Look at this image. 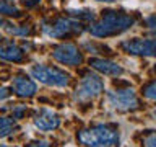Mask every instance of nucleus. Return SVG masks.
<instances>
[{
    "label": "nucleus",
    "instance_id": "20e7f679",
    "mask_svg": "<svg viewBox=\"0 0 156 147\" xmlns=\"http://www.w3.org/2000/svg\"><path fill=\"white\" fill-rule=\"evenodd\" d=\"M102 90H104L102 78L99 75H96V74H86L81 78V82L78 83L75 96L80 101H86V100H91V98L98 96Z\"/></svg>",
    "mask_w": 156,
    "mask_h": 147
},
{
    "label": "nucleus",
    "instance_id": "aec40b11",
    "mask_svg": "<svg viewBox=\"0 0 156 147\" xmlns=\"http://www.w3.org/2000/svg\"><path fill=\"white\" fill-rule=\"evenodd\" d=\"M8 96H10V90L5 88V87H2L0 88V100H5V98H8Z\"/></svg>",
    "mask_w": 156,
    "mask_h": 147
},
{
    "label": "nucleus",
    "instance_id": "4468645a",
    "mask_svg": "<svg viewBox=\"0 0 156 147\" xmlns=\"http://www.w3.org/2000/svg\"><path fill=\"white\" fill-rule=\"evenodd\" d=\"M0 13L2 15H15V17H18L20 15V10L16 7H13V5H8L5 2H0Z\"/></svg>",
    "mask_w": 156,
    "mask_h": 147
},
{
    "label": "nucleus",
    "instance_id": "ddd939ff",
    "mask_svg": "<svg viewBox=\"0 0 156 147\" xmlns=\"http://www.w3.org/2000/svg\"><path fill=\"white\" fill-rule=\"evenodd\" d=\"M3 29L10 34H16V36H24V34L29 33V28H26V26L24 28H16L15 24H10V23H5Z\"/></svg>",
    "mask_w": 156,
    "mask_h": 147
},
{
    "label": "nucleus",
    "instance_id": "f257e3e1",
    "mask_svg": "<svg viewBox=\"0 0 156 147\" xmlns=\"http://www.w3.org/2000/svg\"><path fill=\"white\" fill-rule=\"evenodd\" d=\"M135 24V18L122 12H104L99 21L93 23L90 26V33L96 38H107L120 34L130 29Z\"/></svg>",
    "mask_w": 156,
    "mask_h": 147
},
{
    "label": "nucleus",
    "instance_id": "5701e85b",
    "mask_svg": "<svg viewBox=\"0 0 156 147\" xmlns=\"http://www.w3.org/2000/svg\"><path fill=\"white\" fill-rule=\"evenodd\" d=\"M39 0H24V5L26 7H34V5H37Z\"/></svg>",
    "mask_w": 156,
    "mask_h": 147
},
{
    "label": "nucleus",
    "instance_id": "423d86ee",
    "mask_svg": "<svg viewBox=\"0 0 156 147\" xmlns=\"http://www.w3.org/2000/svg\"><path fill=\"white\" fill-rule=\"evenodd\" d=\"M52 57L60 64H65V66H80L83 62L81 52L72 43H63V44H58L57 47H54Z\"/></svg>",
    "mask_w": 156,
    "mask_h": 147
},
{
    "label": "nucleus",
    "instance_id": "f8f14e48",
    "mask_svg": "<svg viewBox=\"0 0 156 147\" xmlns=\"http://www.w3.org/2000/svg\"><path fill=\"white\" fill-rule=\"evenodd\" d=\"M24 52L12 41H0V59L10 62H21Z\"/></svg>",
    "mask_w": 156,
    "mask_h": 147
},
{
    "label": "nucleus",
    "instance_id": "6ab92c4d",
    "mask_svg": "<svg viewBox=\"0 0 156 147\" xmlns=\"http://www.w3.org/2000/svg\"><path fill=\"white\" fill-rule=\"evenodd\" d=\"M28 147H49V144L46 141H34V142H29Z\"/></svg>",
    "mask_w": 156,
    "mask_h": 147
},
{
    "label": "nucleus",
    "instance_id": "7ed1b4c3",
    "mask_svg": "<svg viewBox=\"0 0 156 147\" xmlns=\"http://www.w3.org/2000/svg\"><path fill=\"white\" fill-rule=\"evenodd\" d=\"M29 74L44 85L49 87H67L70 82V75L60 69L47 67V66H33L29 69Z\"/></svg>",
    "mask_w": 156,
    "mask_h": 147
},
{
    "label": "nucleus",
    "instance_id": "2eb2a0df",
    "mask_svg": "<svg viewBox=\"0 0 156 147\" xmlns=\"http://www.w3.org/2000/svg\"><path fill=\"white\" fill-rule=\"evenodd\" d=\"M143 96L148 100H156V82H151L143 88Z\"/></svg>",
    "mask_w": 156,
    "mask_h": 147
},
{
    "label": "nucleus",
    "instance_id": "f03ea898",
    "mask_svg": "<svg viewBox=\"0 0 156 147\" xmlns=\"http://www.w3.org/2000/svg\"><path fill=\"white\" fill-rule=\"evenodd\" d=\"M78 141L86 145L94 147H119V132L104 124L94 126L91 129H83L78 134Z\"/></svg>",
    "mask_w": 156,
    "mask_h": 147
},
{
    "label": "nucleus",
    "instance_id": "9d476101",
    "mask_svg": "<svg viewBox=\"0 0 156 147\" xmlns=\"http://www.w3.org/2000/svg\"><path fill=\"white\" fill-rule=\"evenodd\" d=\"M90 66L94 70L104 74V75H111V77H119L124 74V69L119 64L107 61V59H90Z\"/></svg>",
    "mask_w": 156,
    "mask_h": 147
},
{
    "label": "nucleus",
    "instance_id": "bb28decb",
    "mask_svg": "<svg viewBox=\"0 0 156 147\" xmlns=\"http://www.w3.org/2000/svg\"><path fill=\"white\" fill-rule=\"evenodd\" d=\"M90 147H94V145H90Z\"/></svg>",
    "mask_w": 156,
    "mask_h": 147
},
{
    "label": "nucleus",
    "instance_id": "9b49d317",
    "mask_svg": "<svg viewBox=\"0 0 156 147\" xmlns=\"http://www.w3.org/2000/svg\"><path fill=\"white\" fill-rule=\"evenodd\" d=\"M12 87H13L15 93H16L18 96H23V98H29L37 92L36 83L33 80H29V78H26V77H21V75L13 78Z\"/></svg>",
    "mask_w": 156,
    "mask_h": 147
},
{
    "label": "nucleus",
    "instance_id": "39448f33",
    "mask_svg": "<svg viewBox=\"0 0 156 147\" xmlns=\"http://www.w3.org/2000/svg\"><path fill=\"white\" fill-rule=\"evenodd\" d=\"M107 100L115 110L119 111H133L138 108V98L132 88L127 90H117V92H109L107 93Z\"/></svg>",
    "mask_w": 156,
    "mask_h": 147
},
{
    "label": "nucleus",
    "instance_id": "1a4fd4ad",
    "mask_svg": "<svg viewBox=\"0 0 156 147\" xmlns=\"http://www.w3.org/2000/svg\"><path fill=\"white\" fill-rule=\"evenodd\" d=\"M60 124V118L51 110H41L34 118V126L39 131H54Z\"/></svg>",
    "mask_w": 156,
    "mask_h": 147
},
{
    "label": "nucleus",
    "instance_id": "a878e982",
    "mask_svg": "<svg viewBox=\"0 0 156 147\" xmlns=\"http://www.w3.org/2000/svg\"><path fill=\"white\" fill-rule=\"evenodd\" d=\"M154 72H156V66H154Z\"/></svg>",
    "mask_w": 156,
    "mask_h": 147
},
{
    "label": "nucleus",
    "instance_id": "0eeeda50",
    "mask_svg": "<svg viewBox=\"0 0 156 147\" xmlns=\"http://www.w3.org/2000/svg\"><path fill=\"white\" fill-rule=\"evenodd\" d=\"M122 49L133 56H148L156 57V41L154 39H129L122 43Z\"/></svg>",
    "mask_w": 156,
    "mask_h": 147
},
{
    "label": "nucleus",
    "instance_id": "4be33fe9",
    "mask_svg": "<svg viewBox=\"0 0 156 147\" xmlns=\"http://www.w3.org/2000/svg\"><path fill=\"white\" fill-rule=\"evenodd\" d=\"M8 124H13V119H8V118H0V129Z\"/></svg>",
    "mask_w": 156,
    "mask_h": 147
},
{
    "label": "nucleus",
    "instance_id": "6e6552de",
    "mask_svg": "<svg viewBox=\"0 0 156 147\" xmlns=\"http://www.w3.org/2000/svg\"><path fill=\"white\" fill-rule=\"evenodd\" d=\"M81 29L83 28L80 23L72 21V20H65V18H58L52 24H46L44 26V33L51 38H62L70 33H80Z\"/></svg>",
    "mask_w": 156,
    "mask_h": 147
},
{
    "label": "nucleus",
    "instance_id": "a211bd4d",
    "mask_svg": "<svg viewBox=\"0 0 156 147\" xmlns=\"http://www.w3.org/2000/svg\"><path fill=\"white\" fill-rule=\"evenodd\" d=\"M145 23L148 24L150 28H153V29H156V15H151V17H148L145 20Z\"/></svg>",
    "mask_w": 156,
    "mask_h": 147
},
{
    "label": "nucleus",
    "instance_id": "412c9836",
    "mask_svg": "<svg viewBox=\"0 0 156 147\" xmlns=\"http://www.w3.org/2000/svg\"><path fill=\"white\" fill-rule=\"evenodd\" d=\"M23 111H24V106H21V108H15V110H13V118L20 119V118H21V115H23Z\"/></svg>",
    "mask_w": 156,
    "mask_h": 147
},
{
    "label": "nucleus",
    "instance_id": "dca6fc26",
    "mask_svg": "<svg viewBox=\"0 0 156 147\" xmlns=\"http://www.w3.org/2000/svg\"><path fill=\"white\" fill-rule=\"evenodd\" d=\"M15 129H16V126H13V124H8V126L2 127V129H0V139H2V137H5V136H10V134H13V132H15Z\"/></svg>",
    "mask_w": 156,
    "mask_h": 147
},
{
    "label": "nucleus",
    "instance_id": "393cba45",
    "mask_svg": "<svg viewBox=\"0 0 156 147\" xmlns=\"http://www.w3.org/2000/svg\"><path fill=\"white\" fill-rule=\"evenodd\" d=\"M98 2H114V0H98Z\"/></svg>",
    "mask_w": 156,
    "mask_h": 147
},
{
    "label": "nucleus",
    "instance_id": "f3484780",
    "mask_svg": "<svg viewBox=\"0 0 156 147\" xmlns=\"http://www.w3.org/2000/svg\"><path fill=\"white\" fill-rule=\"evenodd\" d=\"M145 147H156V134H150L145 137Z\"/></svg>",
    "mask_w": 156,
    "mask_h": 147
},
{
    "label": "nucleus",
    "instance_id": "b1692460",
    "mask_svg": "<svg viewBox=\"0 0 156 147\" xmlns=\"http://www.w3.org/2000/svg\"><path fill=\"white\" fill-rule=\"evenodd\" d=\"M5 23H7V21H3V20H2V18H0V26H2V28H3V26H5Z\"/></svg>",
    "mask_w": 156,
    "mask_h": 147
}]
</instances>
